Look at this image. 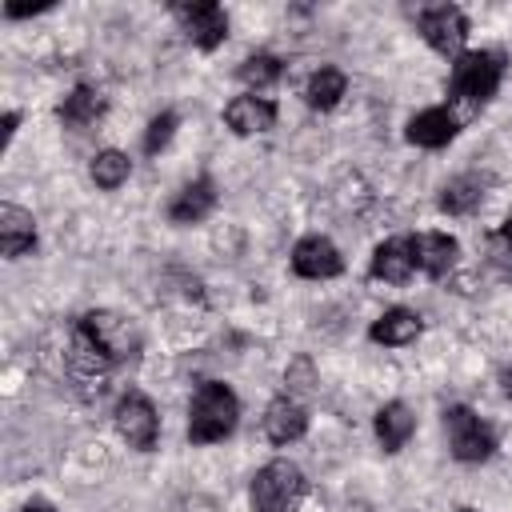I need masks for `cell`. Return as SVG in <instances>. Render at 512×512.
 Masks as SVG:
<instances>
[{
    "instance_id": "6da1fadb",
    "label": "cell",
    "mask_w": 512,
    "mask_h": 512,
    "mask_svg": "<svg viewBox=\"0 0 512 512\" xmlns=\"http://www.w3.org/2000/svg\"><path fill=\"white\" fill-rule=\"evenodd\" d=\"M136 356H140V328L128 316L96 308L76 320L72 344H68V372L80 388L100 396L112 368H120Z\"/></svg>"
},
{
    "instance_id": "7a4b0ae2",
    "label": "cell",
    "mask_w": 512,
    "mask_h": 512,
    "mask_svg": "<svg viewBox=\"0 0 512 512\" xmlns=\"http://www.w3.org/2000/svg\"><path fill=\"white\" fill-rule=\"evenodd\" d=\"M504 68H508V60H504L500 48H472V52L456 56V60H452V76H448L452 112H456V108H460L464 116H468V112H480V108L496 96V88H500V80H504Z\"/></svg>"
},
{
    "instance_id": "3957f363",
    "label": "cell",
    "mask_w": 512,
    "mask_h": 512,
    "mask_svg": "<svg viewBox=\"0 0 512 512\" xmlns=\"http://www.w3.org/2000/svg\"><path fill=\"white\" fill-rule=\"evenodd\" d=\"M240 424V400L224 380H204L188 404V440L192 444H220Z\"/></svg>"
},
{
    "instance_id": "277c9868",
    "label": "cell",
    "mask_w": 512,
    "mask_h": 512,
    "mask_svg": "<svg viewBox=\"0 0 512 512\" xmlns=\"http://www.w3.org/2000/svg\"><path fill=\"white\" fill-rule=\"evenodd\" d=\"M304 496H308V476L300 472V464H292L284 456L256 468V476L248 484L252 512H300Z\"/></svg>"
},
{
    "instance_id": "5b68a950",
    "label": "cell",
    "mask_w": 512,
    "mask_h": 512,
    "mask_svg": "<svg viewBox=\"0 0 512 512\" xmlns=\"http://www.w3.org/2000/svg\"><path fill=\"white\" fill-rule=\"evenodd\" d=\"M444 436H448L452 460H460V464H484L496 452V432L468 404H452L444 412Z\"/></svg>"
},
{
    "instance_id": "8992f818",
    "label": "cell",
    "mask_w": 512,
    "mask_h": 512,
    "mask_svg": "<svg viewBox=\"0 0 512 512\" xmlns=\"http://www.w3.org/2000/svg\"><path fill=\"white\" fill-rule=\"evenodd\" d=\"M112 424L120 432V440L136 452H152L156 440H160V416H156V404L140 392V388H128L120 392L116 408H112Z\"/></svg>"
},
{
    "instance_id": "52a82bcc",
    "label": "cell",
    "mask_w": 512,
    "mask_h": 512,
    "mask_svg": "<svg viewBox=\"0 0 512 512\" xmlns=\"http://www.w3.org/2000/svg\"><path fill=\"white\" fill-rule=\"evenodd\" d=\"M416 28L424 36V44L440 56H464V40H468V16L456 4H428L416 16Z\"/></svg>"
},
{
    "instance_id": "ba28073f",
    "label": "cell",
    "mask_w": 512,
    "mask_h": 512,
    "mask_svg": "<svg viewBox=\"0 0 512 512\" xmlns=\"http://www.w3.org/2000/svg\"><path fill=\"white\" fill-rule=\"evenodd\" d=\"M172 16L180 20L184 36L200 52H216L228 40V12L212 0H192V4H172Z\"/></svg>"
},
{
    "instance_id": "9c48e42d",
    "label": "cell",
    "mask_w": 512,
    "mask_h": 512,
    "mask_svg": "<svg viewBox=\"0 0 512 512\" xmlns=\"http://www.w3.org/2000/svg\"><path fill=\"white\" fill-rule=\"evenodd\" d=\"M292 272L304 280H332L344 272V256L328 236L312 232V236H300L292 244Z\"/></svg>"
},
{
    "instance_id": "30bf717a",
    "label": "cell",
    "mask_w": 512,
    "mask_h": 512,
    "mask_svg": "<svg viewBox=\"0 0 512 512\" xmlns=\"http://www.w3.org/2000/svg\"><path fill=\"white\" fill-rule=\"evenodd\" d=\"M260 428H264V436H268L276 448L296 444V440L308 432V408H304V400H296V396H288V392L276 396V400L264 408Z\"/></svg>"
},
{
    "instance_id": "8fae6325",
    "label": "cell",
    "mask_w": 512,
    "mask_h": 512,
    "mask_svg": "<svg viewBox=\"0 0 512 512\" xmlns=\"http://www.w3.org/2000/svg\"><path fill=\"white\" fill-rule=\"evenodd\" d=\"M456 132H460V112H452L448 104L416 112L408 120V128H404L408 144H416V148H444V144L456 140Z\"/></svg>"
},
{
    "instance_id": "7c38bea8",
    "label": "cell",
    "mask_w": 512,
    "mask_h": 512,
    "mask_svg": "<svg viewBox=\"0 0 512 512\" xmlns=\"http://www.w3.org/2000/svg\"><path fill=\"white\" fill-rule=\"evenodd\" d=\"M224 124L236 132V136H256V132H268L276 124V104L268 96H256V92H244V96H232L224 104Z\"/></svg>"
},
{
    "instance_id": "4fadbf2b",
    "label": "cell",
    "mask_w": 512,
    "mask_h": 512,
    "mask_svg": "<svg viewBox=\"0 0 512 512\" xmlns=\"http://www.w3.org/2000/svg\"><path fill=\"white\" fill-rule=\"evenodd\" d=\"M216 180L212 176H196V180H188L172 200H168V220L172 224H200V220H208L212 216V208H216Z\"/></svg>"
},
{
    "instance_id": "5bb4252c",
    "label": "cell",
    "mask_w": 512,
    "mask_h": 512,
    "mask_svg": "<svg viewBox=\"0 0 512 512\" xmlns=\"http://www.w3.org/2000/svg\"><path fill=\"white\" fill-rule=\"evenodd\" d=\"M368 272H372V280H384V284H408V280H412V272H416L412 236H392V240L376 244Z\"/></svg>"
},
{
    "instance_id": "9a60e30c",
    "label": "cell",
    "mask_w": 512,
    "mask_h": 512,
    "mask_svg": "<svg viewBox=\"0 0 512 512\" xmlns=\"http://www.w3.org/2000/svg\"><path fill=\"white\" fill-rule=\"evenodd\" d=\"M412 252H416V272L440 280V276L452 272V264L460 256V244L448 232H416L412 236Z\"/></svg>"
},
{
    "instance_id": "2e32d148",
    "label": "cell",
    "mask_w": 512,
    "mask_h": 512,
    "mask_svg": "<svg viewBox=\"0 0 512 512\" xmlns=\"http://www.w3.org/2000/svg\"><path fill=\"white\" fill-rule=\"evenodd\" d=\"M372 432H376V444L384 452H400L412 440V432H416V416H412V408L404 400H388V404L376 408Z\"/></svg>"
},
{
    "instance_id": "e0dca14e",
    "label": "cell",
    "mask_w": 512,
    "mask_h": 512,
    "mask_svg": "<svg viewBox=\"0 0 512 512\" xmlns=\"http://www.w3.org/2000/svg\"><path fill=\"white\" fill-rule=\"evenodd\" d=\"M32 248H36V220H32V212L20 208V204H4L0 208V252L8 260H20Z\"/></svg>"
},
{
    "instance_id": "ac0fdd59",
    "label": "cell",
    "mask_w": 512,
    "mask_h": 512,
    "mask_svg": "<svg viewBox=\"0 0 512 512\" xmlns=\"http://www.w3.org/2000/svg\"><path fill=\"white\" fill-rule=\"evenodd\" d=\"M420 332H424V320L412 308H388V312H380L372 320L368 340L372 344H384V348H400V344H412Z\"/></svg>"
},
{
    "instance_id": "d6986e66",
    "label": "cell",
    "mask_w": 512,
    "mask_h": 512,
    "mask_svg": "<svg viewBox=\"0 0 512 512\" xmlns=\"http://www.w3.org/2000/svg\"><path fill=\"white\" fill-rule=\"evenodd\" d=\"M104 112H108V100H104L100 88H92V84H76V88L60 100V108H56V116H60L64 128H88V124H96Z\"/></svg>"
},
{
    "instance_id": "ffe728a7",
    "label": "cell",
    "mask_w": 512,
    "mask_h": 512,
    "mask_svg": "<svg viewBox=\"0 0 512 512\" xmlns=\"http://www.w3.org/2000/svg\"><path fill=\"white\" fill-rule=\"evenodd\" d=\"M484 188H488V176H480V172L452 176V180L440 188V212H448V216H468L472 208H480Z\"/></svg>"
},
{
    "instance_id": "44dd1931",
    "label": "cell",
    "mask_w": 512,
    "mask_h": 512,
    "mask_svg": "<svg viewBox=\"0 0 512 512\" xmlns=\"http://www.w3.org/2000/svg\"><path fill=\"white\" fill-rule=\"evenodd\" d=\"M344 92H348V76H344L340 68H332V64H320V68L304 80V100H308V108H316V112L336 108Z\"/></svg>"
},
{
    "instance_id": "7402d4cb",
    "label": "cell",
    "mask_w": 512,
    "mask_h": 512,
    "mask_svg": "<svg viewBox=\"0 0 512 512\" xmlns=\"http://www.w3.org/2000/svg\"><path fill=\"white\" fill-rule=\"evenodd\" d=\"M92 184L96 188H104V192H116L124 180H128V172H132V160H128V152H120V148H104V152H96L92 156Z\"/></svg>"
},
{
    "instance_id": "603a6c76",
    "label": "cell",
    "mask_w": 512,
    "mask_h": 512,
    "mask_svg": "<svg viewBox=\"0 0 512 512\" xmlns=\"http://www.w3.org/2000/svg\"><path fill=\"white\" fill-rule=\"evenodd\" d=\"M280 72H284V64H280V56H272V52H256V56H248V60L240 64V80H244L252 92L272 88V84L280 80Z\"/></svg>"
},
{
    "instance_id": "cb8c5ba5",
    "label": "cell",
    "mask_w": 512,
    "mask_h": 512,
    "mask_svg": "<svg viewBox=\"0 0 512 512\" xmlns=\"http://www.w3.org/2000/svg\"><path fill=\"white\" fill-rule=\"evenodd\" d=\"M176 124H180V116H176L172 108L156 112V116L148 120V128H144V152H148V156H160V152L168 148V140H172Z\"/></svg>"
},
{
    "instance_id": "d4e9b609",
    "label": "cell",
    "mask_w": 512,
    "mask_h": 512,
    "mask_svg": "<svg viewBox=\"0 0 512 512\" xmlns=\"http://www.w3.org/2000/svg\"><path fill=\"white\" fill-rule=\"evenodd\" d=\"M284 384H288V396H296V400H300V396H304V392L316 384L312 364H308L304 356H300V360H292V364H288V372H284Z\"/></svg>"
},
{
    "instance_id": "484cf974",
    "label": "cell",
    "mask_w": 512,
    "mask_h": 512,
    "mask_svg": "<svg viewBox=\"0 0 512 512\" xmlns=\"http://www.w3.org/2000/svg\"><path fill=\"white\" fill-rule=\"evenodd\" d=\"M16 124H20V112H8V116H4V140L16 136Z\"/></svg>"
},
{
    "instance_id": "4316f807",
    "label": "cell",
    "mask_w": 512,
    "mask_h": 512,
    "mask_svg": "<svg viewBox=\"0 0 512 512\" xmlns=\"http://www.w3.org/2000/svg\"><path fill=\"white\" fill-rule=\"evenodd\" d=\"M20 512H56V508H52L48 500H28V504H24Z\"/></svg>"
},
{
    "instance_id": "83f0119b",
    "label": "cell",
    "mask_w": 512,
    "mask_h": 512,
    "mask_svg": "<svg viewBox=\"0 0 512 512\" xmlns=\"http://www.w3.org/2000/svg\"><path fill=\"white\" fill-rule=\"evenodd\" d=\"M500 240H504V244H508V248H512V216H508V220H504V228H500Z\"/></svg>"
},
{
    "instance_id": "f1b7e54d",
    "label": "cell",
    "mask_w": 512,
    "mask_h": 512,
    "mask_svg": "<svg viewBox=\"0 0 512 512\" xmlns=\"http://www.w3.org/2000/svg\"><path fill=\"white\" fill-rule=\"evenodd\" d=\"M460 512H472V508H460Z\"/></svg>"
}]
</instances>
